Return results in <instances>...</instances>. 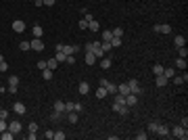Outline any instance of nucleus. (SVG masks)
Instances as JSON below:
<instances>
[{
    "label": "nucleus",
    "instance_id": "bf43d9fd",
    "mask_svg": "<svg viewBox=\"0 0 188 140\" xmlns=\"http://www.w3.org/2000/svg\"><path fill=\"white\" fill-rule=\"evenodd\" d=\"M2 92H4V90H0V94H2Z\"/></svg>",
    "mask_w": 188,
    "mask_h": 140
},
{
    "label": "nucleus",
    "instance_id": "c756f323",
    "mask_svg": "<svg viewBox=\"0 0 188 140\" xmlns=\"http://www.w3.org/2000/svg\"><path fill=\"white\" fill-rule=\"evenodd\" d=\"M61 117H63V113H61V111H52V113H50V121H59Z\"/></svg>",
    "mask_w": 188,
    "mask_h": 140
},
{
    "label": "nucleus",
    "instance_id": "5fc2aeb1",
    "mask_svg": "<svg viewBox=\"0 0 188 140\" xmlns=\"http://www.w3.org/2000/svg\"><path fill=\"white\" fill-rule=\"evenodd\" d=\"M180 126H182V128H186V126H188V117H182V123H180Z\"/></svg>",
    "mask_w": 188,
    "mask_h": 140
},
{
    "label": "nucleus",
    "instance_id": "bb28decb",
    "mask_svg": "<svg viewBox=\"0 0 188 140\" xmlns=\"http://www.w3.org/2000/svg\"><path fill=\"white\" fill-rule=\"evenodd\" d=\"M56 65H59V61H56L54 56H52V59H48V61H46V67H48V69H56Z\"/></svg>",
    "mask_w": 188,
    "mask_h": 140
},
{
    "label": "nucleus",
    "instance_id": "37998d69",
    "mask_svg": "<svg viewBox=\"0 0 188 140\" xmlns=\"http://www.w3.org/2000/svg\"><path fill=\"white\" fill-rule=\"evenodd\" d=\"M157 128H159L157 121H150V123H148V132H157Z\"/></svg>",
    "mask_w": 188,
    "mask_h": 140
},
{
    "label": "nucleus",
    "instance_id": "423d86ee",
    "mask_svg": "<svg viewBox=\"0 0 188 140\" xmlns=\"http://www.w3.org/2000/svg\"><path fill=\"white\" fill-rule=\"evenodd\" d=\"M29 44H32V50H36V52H40V50H44V42H42L40 38H34V40H32Z\"/></svg>",
    "mask_w": 188,
    "mask_h": 140
},
{
    "label": "nucleus",
    "instance_id": "a18cd8bd",
    "mask_svg": "<svg viewBox=\"0 0 188 140\" xmlns=\"http://www.w3.org/2000/svg\"><path fill=\"white\" fill-rule=\"evenodd\" d=\"M100 46H102V50H105V52H109V50H113L109 42H100Z\"/></svg>",
    "mask_w": 188,
    "mask_h": 140
},
{
    "label": "nucleus",
    "instance_id": "dca6fc26",
    "mask_svg": "<svg viewBox=\"0 0 188 140\" xmlns=\"http://www.w3.org/2000/svg\"><path fill=\"white\" fill-rule=\"evenodd\" d=\"M21 128H23V126H21L19 121H11V123H8V130H11L13 134H19V132H21Z\"/></svg>",
    "mask_w": 188,
    "mask_h": 140
},
{
    "label": "nucleus",
    "instance_id": "473e14b6",
    "mask_svg": "<svg viewBox=\"0 0 188 140\" xmlns=\"http://www.w3.org/2000/svg\"><path fill=\"white\" fill-rule=\"evenodd\" d=\"M67 138V134L63 132V130H59V132H54V140H65Z\"/></svg>",
    "mask_w": 188,
    "mask_h": 140
},
{
    "label": "nucleus",
    "instance_id": "de8ad7c7",
    "mask_svg": "<svg viewBox=\"0 0 188 140\" xmlns=\"http://www.w3.org/2000/svg\"><path fill=\"white\" fill-rule=\"evenodd\" d=\"M44 138H46V140H52V138H54V132H52V130H48L46 134H44Z\"/></svg>",
    "mask_w": 188,
    "mask_h": 140
},
{
    "label": "nucleus",
    "instance_id": "f03ea898",
    "mask_svg": "<svg viewBox=\"0 0 188 140\" xmlns=\"http://www.w3.org/2000/svg\"><path fill=\"white\" fill-rule=\"evenodd\" d=\"M90 52L96 54V59H102V56H105V50L100 46V42H90Z\"/></svg>",
    "mask_w": 188,
    "mask_h": 140
},
{
    "label": "nucleus",
    "instance_id": "6e6552de",
    "mask_svg": "<svg viewBox=\"0 0 188 140\" xmlns=\"http://www.w3.org/2000/svg\"><path fill=\"white\" fill-rule=\"evenodd\" d=\"M13 111H15L17 115H23V113L27 111V107H25L23 102H19V100H15V105H13Z\"/></svg>",
    "mask_w": 188,
    "mask_h": 140
},
{
    "label": "nucleus",
    "instance_id": "c85d7f7f",
    "mask_svg": "<svg viewBox=\"0 0 188 140\" xmlns=\"http://www.w3.org/2000/svg\"><path fill=\"white\" fill-rule=\"evenodd\" d=\"M107 88H105V86H98V90H96V96H98V98H105V96H107Z\"/></svg>",
    "mask_w": 188,
    "mask_h": 140
},
{
    "label": "nucleus",
    "instance_id": "b1692460",
    "mask_svg": "<svg viewBox=\"0 0 188 140\" xmlns=\"http://www.w3.org/2000/svg\"><path fill=\"white\" fill-rule=\"evenodd\" d=\"M77 90H80V94H88V92H90V86H88L86 82H82V84L77 86Z\"/></svg>",
    "mask_w": 188,
    "mask_h": 140
},
{
    "label": "nucleus",
    "instance_id": "9d476101",
    "mask_svg": "<svg viewBox=\"0 0 188 140\" xmlns=\"http://www.w3.org/2000/svg\"><path fill=\"white\" fill-rule=\"evenodd\" d=\"M65 115H67V121L69 123H77V119H80V113L77 111H67Z\"/></svg>",
    "mask_w": 188,
    "mask_h": 140
},
{
    "label": "nucleus",
    "instance_id": "393cba45",
    "mask_svg": "<svg viewBox=\"0 0 188 140\" xmlns=\"http://www.w3.org/2000/svg\"><path fill=\"white\" fill-rule=\"evenodd\" d=\"M111 67V59L109 56H102V61H100V69H109Z\"/></svg>",
    "mask_w": 188,
    "mask_h": 140
},
{
    "label": "nucleus",
    "instance_id": "c03bdc74",
    "mask_svg": "<svg viewBox=\"0 0 188 140\" xmlns=\"http://www.w3.org/2000/svg\"><path fill=\"white\" fill-rule=\"evenodd\" d=\"M80 29H84V32L88 29V21L86 19H80Z\"/></svg>",
    "mask_w": 188,
    "mask_h": 140
},
{
    "label": "nucleus",
    "instance_id": "5701e85b",
    "mask_svg": "<svg viewBox=\"0 0 188 140\" xmlns=\"http://www.w3.org/2000/svg\"><path fill=\"white\" fill-rule=\"evenodd\" d=\"M176 67H178V69H186V67H188V65H186V59L178 56V59H176Z\"/></svg>",
    "mask_w": 188,
    "mask_h": 140
},
{
    "label": "nucleus",
    "instance_id": "1a4fd4ad",
    "mask_svg": "<svg viewBox=\"0 0 188 140\" xmlns=\"http://www.w3.org/2000/svg\"><path fill=\"white\" fill-rule=\"evenodd\" d=\"M136 102H138V94H134V92L126 94V105H128V107H134Z\"/></svg>",
    "mask_w": 188,
    "mask_h": 140
},
{
    "label": "nucleus",
    "instance_id": "412c9836",
    "mask_svg": "<svg viewBox=\"0 0 188 140\" xmlns=\"http://www.w3.org/2000/svg\"><path fill=\"white\" fill-rule=\"evenodd\" d=\"M32 32H34V38H42V36H44L42 25H34V29H32Z\"/></svg>",
    "mask_w": 188,
    "mask_h": 140
},
{
    "label": "nucleus",
    "instance_id": "a211bd4d",
    "mask_svg": "<svg viewBox=\"0 0 188 140\" xmlns=\"http://www.w3.org/2000/svg\"><path fill=\"white\" fill-rule=\"evenodd\" d=\"M163 75H165L167 80H171V78L176 75V69H174V67H163Z\"/></svg>",
    "mask_w": 188,
    "mask_h": 140
},
{
    "label": "nucleus",
    "instance_id": "2f4dec72",
    "mask_svg": "<svg viewBox=\"0 0 188 140\" xmlns=\"http://www.w3.org/2000/svg\"><path fill=\"white\" fill-rule=\"evenodd\" d=\"M88 29H90V32H98V29H100V25H98V23H96V21H90V23H88Z\"/></svg>",
    "mask_w": 188,
    "mask_h": 140
},
{
    "label": "nucleus",
    "instance_id": "20e7f679",
    "mask_svg": "<svg viewBox=\"0 0 188 140\" xmlns=\"http://www.w3.org/2000/svg\"><path fill=\"white\" fill-rule=\"evenodd\" d=\"M98 86H105L109 94H117V86H115V84H111L109 80H100V84H98Z\"/></svg>",
    "mask_w": 188,
    "mask_h": 140
},
{
    "label": "nucleus",
    "instance_id": "0eeeda50",
    "mask_svg": "<svg viewBox=\"0 0 188 140\" xmlns=\"http://www.w3.org/2000/svg\"><path fill=\"white\" fill-rule=\"evenodd\" d=\"M128 86H130V92H134V94H142V88H140V84H138L136 80H130V82H128Z\"/></svg>",
    "mask_w": 188,
    "mask_h": 140
},
{
    "label": "nucleus",
    "instance_id": "6ab92c4d",
    "mask_svg": "<svg viewBox=\"0 0 188 140\" xmlns=\"http://www.w3.org/2000/svg\"><path fill=\"white\" fill-rule=\"evenodd\" d=\"M117 92L123 94V96H126V94H130V86H128V82H126V84H119V86H117Z\"/></svg>",
    "mask_w": 188,
    "mask_h": 140
},
{
    "label": "nucleus",
    "instance_id": "4be33fe9",
    "mask_svg": "<svg viewBox=\"0 0 188 140\" xmlns=\"http://www.w3.org/2000/svg\"><path fill=\"white\" fill-rule=\"evenodd\" d=\"M54 59H56L59 63H65V59H67V54H65L63 50H56V52H54Z\"/></svg>",
    "mask_w": 188,
    "mask_h": 140
},
{
    "label": "nucleus",
    "instance_id": "7ed1b4c3",
    "mask_svg": "<svg viewBox=\"0 0 188 140\" xmlns=\"http://www.w3.org/2000/svg\"><path fill=\"white\" fill-rule=\"evenodd\" d=\"M113 111H115V113H119V115H128V113H130V107H128V105L113 102Z\"/></svg>",
    "mask_w": 188,
    "mask_h": 140
},
{
    "label": "nucleus",
    "instance_id": "a878e982",
    "mask_svg": "<svg viewBox=\"0 0 188 140\" xmlns=\"http://www.w3.org/2000/svg\"><path fill=\"white\" fill-rule=\"evenodd\" d=\"M54 111L65 113V102H63V100H54Z\"/></svg>",
    "mask_w": 188,
    "mask_h": 140
},
{
    "label": "nucleus",
    "instance_id": "f257e3e1",
    "mask_svg": "<svg viewBox=\"0 0 188 140\" xmlns=\"http://www.w3.org/2000/svg\"><path fill=\"white\" fill-rule=\"evenodd\" d=\"M171 136H176V138H180V140H186V138H188V132H186V128L176 126V128L171 130Z\"/></svg>",
    "mask_w": 188,
    "mask_h": 140
},
{
    "label": "nucleus",
    "instance_id": "864d4df0",
    "mask_svg": "<svg viewBox=\"0 0 188 140\" xmlns=\"http://www.w3.org/2000/svg\"><path fill=\"white\" fill-rule=\"evenodd\" d=\"M44 4H46V6H54V4H56V0H44Z\"/></svg>",
    "mask_w": 188,
    "mask_h": 140
},
{
    "label": "nucleus",
    "instance_id": "aec40b11",
    "mask_svg": "<svg viewBox=\"0 0 188 140\" xmlns=\"http://www.w3.org/2000/svg\"><path fill=\"white\" fill-rule=\"evenodd\" d=\"M0 138H2V140H13V138H15V134H13L8 128H6L4 132H0Z\"/></svg>",
    "mask_w": 188,
    "mask_h": 140
},
{
    "label": "nucleus",
    "instance_id": "9b49d317",
    "mask_svg": "<svg viewBox=\"0 0 188 140\" xmlns=\"http://www.w3.org/2000/svg\"><path fill=\"white\" fill-rule=\"evenodd\" d=\"M155 134H157V136H161V138H167V136H171V132H169L165 126H161V123H159V128H157V132H155Z\"/></svg>",
    "mask_w": 188,
    "mask_h": 140
},
{
    "label": "nucleus",
    "instance_id": "ddd939ff",
    "mask_svg": "<svg viewBox=\"0 0 188 140\" xmlns=\"http://www.w3.org/2000/svg\"><path fill=\"white\" fill-rule=\"evenodd\" d=\"M84 61H86V65H94V63H96V54H94V52H90V50H88V52H84Z\"/></svg>",
    "mask_w": 188,
    "mask_h": 140
},
{
    "label": "nucleus",
    "instance_id": "4c0bfd02",
    "mask_svg": "<svg viewBox=\"0 0 188 140\" xmlns=\"http://www.w3.org/2000/svg\"><path fill=\"white\" fill-rule=\"evenodd\" d=\"M113 36H115V38H121V36H123V27H115V29H113Z\"/></svg>",
    "mask_w": 188,
    "mask_h": 140
},
{
    "label": "nucleus",
    "instance_id": "58836bf2",
    "mask_svg": "<svg viewBox=\"0 0 188 140\" xmlns=\"http://www.w3.org/2000/svg\"><path fill=\"white\" fill-rule=\"evenodd\" d=\"M153 73H155V75H161V73H163V65H155V67H153Z\"/></svg>",
    "mask_w": 188,
    "mask_h": 140
},
{
    "label": "nucleus",
    "instance_id": "6e6d98bb",
    "mask_svg": "<svg viewBox=\"0 0 188 140\" xmlns=\"http://www.w3.org/2000/svg\"><path fill=\"white\" fill-rule=\"evenodd\" d=\"M27 140H36V132H29V134H27Z\"/></svg>",
    "mask_w": 188,
    "mask_h": 140
},
{
    "label": "nucleus",
    "instance_id": "c9c22d12",
    "mask_svg": "<svg viewBox=\"0 0 188 140\" xmlns=\"http://www.w3.org/2000/svg\"><path fill=\"white\" fill-rule=\"evenodd\" d=\"M67 111H75V102L67 100V102H65V113H67Z\"/></svg>",
    "mask_w": 188,
    "mask_h": 140
},
{
    "label": "nucleus",
    "instance_id": "79ce46f5",
    "mask_svg": "<svg viewBox=\"0 0 188 140\" xmlns=\"http://www.w3.org/2000/svg\"><path fill=\"white\" fill-rule=\"evenodd\" d=\"M65 63H67V65H73V63H75V54H67Z\"/></svg>",
    "mask_w": 188,
    "mask_h": 140
},
{
    "label": "nucleus",
    "instance_id": "f3484780",
    "mask_svg": "<svg viewBox=\"0 0 188 140\" xmlns=\"http://www.w3.org/2000/svg\"><path fill=\"white\" fill-rule=\"evenodd\" d=\"M174 44H176V48L186 46V36H176V38H174Z\"/></svg>",
    "mask_w": 188,
    "mask_h": 140
},
{
    "label": "nucleus",
    "instance_id": "4d7b16f0",
    "mask_svg": "<svg viewBox=\"0 0 188 140\" xmlns=\"http://www.w3.org/2000/svg\"><path fill=\"white\" fill-rule=\"evenodd\" d=\"M44 4V0H34V6H42Z\"/></svg>",
    "mask_w": 188,
    "mask_h": 140
},
{
    "label": "nucleus",
    "instance_id": "e433bc0d",
    "mask_svg": "<svg viewBox=\"0 0 188 140\" xmlns=\"http://www.w3.org/2000/svg\"><path fill=\"white\" fill-rule=\"evenodd\" d=\"M6 71H8V63L2 59V61H0V73H6Z\"/></svg>",
    "mask_w": 188,
    "mask_h": 140
},
{
    "label": "nucleus",
    "instance_id": "72a5a7b5",
    "mask_svg": "<svg viewBox=\"0 0 188 140\" xmlns=\"http://www.w3.org/2000/svg\"><path fill=\"white\" fill-rule=\"evenodd\" d=\"M178 56H182V59H186V56H188L186 46H180V48H178Z\"/></svg>",
    "mask_w": 188,
    "mask_h": 140
},
{
    "label": "nucleus",
    "instance_id": "603ef678",
    "mask_svg": "<svg viewBox=\"0 0 188 140\" xmlns=\"http://www.w3.org/2000/svg\"><path fill=\"white\" fill-rule=\"evenodd\" d=\"M36 67H38V69H46V61H38Z\"/></svg>",
    "mask_w": 188,
    "mask_h": 140
},
{
    "label": "nucleus",
    "instance_id": "4468645a",
    "mask_svg": "<svg viewBox=\"0 0 188 140\" xmlns=\"http://www.w3.org/2000/svg\"><path fill=\"white\" fill-rule=\"evenodd\" d=\"M167 82H169V80H167V78L163 75V73L155 78V86H159V88H163V86H167Z\"/></svg>",
    "mask_w": 188,
    "mask_h": 140
},
{
    "label": "nucleus",
    "instance_id": "3c124183",
    "mask_svg": "<svg viewBox=\"0 0 188 140\" xmlns=\"http://www.w3.org/2000/svg\"><path fill=\"white\" fill-rule=\"evenodd\" d=\"M6 128H8V123H6V121H4V119H0V132H4V130H6Z\"/></svg>",
    "mask_w": 188,
    "mask_h": 140
},
{
    "label": "nucleus",
    "instance_id": "09e8293b",
    "mask_svg": "<svg viewBox=\"0 0 188 140\" xmlns=\"http://www.w3.org/2000/svg\"><path fill=\"white\" fill-rule=\"evenodd\" d=\"M29 132H38V123H36V121L29 123Z\"/></svg>",
    "mask_w": 188,
    "mask_h": 140
},
{
    "label": "nucleus",
    "instance_id": "a19ab883",
    "mask_svg": "<svg viewBox=\"0 0 188 140\" xmlns=\"http://www.w3.org/2000/svg\"><path fill=\"white\" fill-rule=\"evenodd\" d=\"M19 50H32V44H29V42H21V44H19Z\"/></svg>",
    "mask_w": 188,
    "mask_h": 140
},
{
    "label": "nucleus",
    "instance_id": "49530a36",
    "mask_svg": "<svg viewBox=\"0 0 188 140\" xmlns=\"http://www.w3.org/2000/svg\"><path fill=\"white\" fill-rule=\"evenodd\" d=\"M136 138H138V140H146V138H148V134H146V132H138Z\"/></svg>",
    "mask_w": 188,
    "mask_h": 140
},
{
    "label": "nucleus",
    "instance_id": "ea45409f",
    "mask_svg": "<svg viewBox=\"0 0 188 140\" xmlns=\"http://www.w3.org/2000/svg\"><path fill=\"white\" fill-rule=\"evenodd\" d=\"M115 102H119V105H126V96L117 92V96H115Z\"/></svg>",
    "mask_w": 188,
    "mask_h": 140
},
{
    "label": "nucleus",
    "instance_id": "8fccbe9b",
    "mask_svg": "<svg viewBox=\"0 0 188 140\" xmlns=\"http://www.w3.org/2000/svg\"><path fill=\"white\" fill-rule=\"evenodd\" d=\"M8 117V111L6 109H0V119H6Z\"/></svg>",
    "mask_w": 188,
    "mask_h": 140
},
{
    "label": "nucleus",
    "instance_id": "cd10ccee",
    "mask_svg": "<svg viewBox=\"0 0 188 140\" xmlns=\"http://www.w3.org/2000/svg\"><path fill=\"white\" fill-rule=\"evenodd\" d=\"M109 44H111V48H119V46H121V38H115V36H113Z\"/></svg>",
    "mask_w": 188,
    "mask_h": 140
},
{
    "label": "nucleus",
    "instance_id": "f704fd0d",
    "mask_svg": "<svg viewBox=\"0 0 188 140\" xmlns=\"http://www.w3.org/2000/svg\"><path fill=\"white\" fill-rule=\"evenodd\" d=\"M8 86H19V78L17 75H11L8 78Z\"/></svg>",
    "mask_w": 188,
    "mask_h": 140
},
{
    "label": "nucleus",
    "instance_id": "2eb2a0df",
    "mask_svg": "<svg viewBox=\"0 0 188 140\" xmlns=\"http://www.w3.org/2000/svg\"><path fill=\"white\" fill-rule=\"evenodd\" d=\"M111 38H113V32L111 29H102L100 32V40L102 42H111Z\"/></svg>",
    "mask_w": 188,
    "mask_h": 140
},
{
    "label": "nucleus",
    "instance_id": "f8f14e48",
    "mask_svg": "<svg viewBox=\"0 0 188 140\" xmlns=\"http://www.w3.org/2000/svg\"><path fill=\"white\" fill-rule=\"evenodd\" d=\"M82 48L77 46V44H69V46H63V52L65 54H75V52H80Z\"/></svg>",
    "mask_w": 188,
    "mask_h": 140
},
{
    "label": "nucleus",
    "instance_id": "39448f33",
    "mask_svg": "<svg viewBox=\"0 0 188 140\" xmlns=\"http://www.w3.org/2000/svg\"><path fill=\"white\" fill-rule=\"evenodd\" d=\"M13 32H17V34H23V32H25V21H21V19H15V21H13Z\"/></svg>",
    "mask_w": 188,
    "mask_h": 140
},
{
    "label": "nucleus",
    "instance_id": "7c9ffc66",
    "mask_svg": "<svg viewBox=\"0 0 188 140\" xmlns=\"http://www.w3.org/2000/svg\"><path fill=\"white\" fill-rule=\"evenodd\" d=\"M42 78H44L46 82H48V80H52V69H48V67H46V69H42Z\"/></svg>",
    "mask_w": 188,
    "mask_h": 140
},
{
    "label": "nucleus",
    "instance_id": "13d9d810",
    "mask_svg": "<svg viewBox=\"0 0 188 140\" xmlns=\"http://www.w3.org/2000/svg\"><path fill=\"white\" fill-rule=\"evenodd\" d=\"M0 90H6V88H2V86H0Z\"/></svg>",
    "mask_w": 188,
    "mask_h": 140
}]
</instances>
